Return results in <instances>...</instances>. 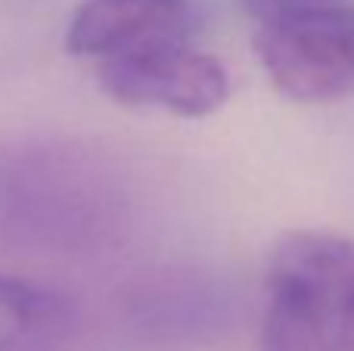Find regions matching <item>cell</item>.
<instances>
[{"label":"cell","instance_id":"277c9868","mask_svg":"<svg viewBox=\"0 0 354 351\" xmlns=\"http://www.w3.org/2000/svg\"><path fill=\"white\" fill-rule=\"evenodd\" d=\"M118 314L124 327L149 345H199L227 330L233 302L214 274L162 267L124 286Z\"/></svg>","mask_w":354,"mask_h":351},{"label":"cell","instance_id":"ba28073f","mask_svg":"<svg viewBox=\"0 0 354 351\" xmlns=\"http://www.w3.org/2000/svg\"><path fill=\"white\" fill-rule=\"evenodd\" d=\"M324 3H333V0H243V10L249 12V19L255 25H264V22L295 16V12L314 10V6H324Z\"/></svg>","mask_w":354,"mask_h":351},{"label":"cell","instance_id":"5b68a950","mask_svg":"<svg viewBox=\"0 0 354 351\" xmlns=\"http://www.w3.org/2000/svg\"><path fill=\"white\" fill-rule=\"evenodd\" d=\"M97 81L115 103L162 109L180 118H205L227 103L230 81L214 56L193 44L100 62Z\"/></svg>","mask_w":354,"mask_h":351},{"label":"cell","instance_id":"7a4b0ae2","mask_svg":"<svg viewBox=\"0 0 354 351\" xmlns=\"http://www.w3.org/2000/svg\"><path fill=\"white\" fill-rule=\"evenodd\" d=\"M261 351H354V243L292 230L264 274Z\"/></svg>","mask_w":354,"mask_h":351},{"label":"cell","instance_id":"8992f818","mask_svg":"<svg viewBox=\"0 0 354 351\" xmlns=\"http://www.w3.org/2000/svg\"><path fill=\"white\" fill-rule=\"evenodd\" d=\"M193 0H84L68 19L66 47L81 59H124L193 44Z\"/></svg>","mask_w":354,"mask_h":351},{"label":"cell","instance_id":"6da1fadb","mask_svg":"<svg viewBox=\"0 0 354 351\" xmlns=\"http://www.w3.org/2000/svg\"><path fill=\"white\" fill-rule=\"evenodd\" d=\"M128 230L131 190L109 155L66 140L0 146V255L93 258Z\"/></svg>","mask_w":354,"mask_h":351},{"label":"cell","instance_id":"3957f363","mask_svg":"<svg viewBox=\"0 0 354 351\" xmlns=\"http://www.w3.org/2000/svg\"><path fill=\"white\" fill-rule=\"evenodd\" d=\"M255 53L270 84L295 103H333L354 93V3L333 0L255 25Z\"/></svg>","mask_w":354,"mask_h":351},{"label":"cell","instance_id":"52a82bcc","mask_svg":"<svg viewBox=\"0 0 354 351\" xmlns=\"http://www.w3.org/2000/svg\"><path fill=\"white\" fill-rule=\"evenodd\" d=\"M78 311L62 292L0 274V351H66Z\"/></svg>","mask_w":354,"mask_h":351}]
</instances>
